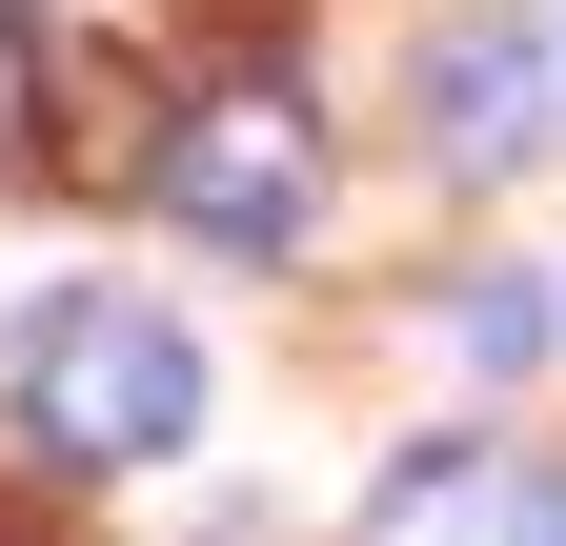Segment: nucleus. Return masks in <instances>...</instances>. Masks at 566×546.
I'll return each mask as SVG.
<instances>
[{"label": "nucleus", "mask_w": 566, "mask_h": 546, "mask_svg": "<svg viewBox=\"0 0 566 546\" xmlns=\"http://www.w3.org/2000/svg\"><path fill=\"white\" fill-rule=\"evenodd\" d=\"M0 426H21L41 465H163L182 426H202V345L163 304H41L21 345H0Z\"/></svg>", "instance_id": "1"}, {"label": "nucleus", "mask_w": 566, "mask_h": 546, "mask_svg": "<svg viewBox=\"0 0 566 546\" xmlns=\"http://www.w3.org/2000/svg\"><path fill=\"white\" fill-rule=\"evenodd\" d=\"M163 223L182 243H223V263H304V223H324V122H304V82L283 61H243V82H202L182 122H163Z\"/></svg>", "instance_id": "2"}, {"label": "nucleus", "mask_w": 566, "mask_h": 546, "mask_svg": "<svg viewBox=\"0 0 566 546\" xmlns=\"http://www.w3.org/2000/svg\"><path fill=\"white\" fill-rule=\"evenodd\" d=\"M546 82H566V41L446 21V41H424V82H405V122H424V162H446V182H506V162H546Z\"/></svg>", "instance_id": "3"}, {"label": "nucleus", "mask_w": 566, "mask_h": 546, "mask_svg": "<svg viewBox=\"0 0 566 546\" xmlns=\"http://www.w3.org/2000/svg\"><path fill=\"white\" fill-rule=\"evenodd\" d=\"M365 546H566V465L546 445H405L365 486Z\"/></svg>", "instance_id": "4"}]
</instances>
